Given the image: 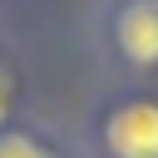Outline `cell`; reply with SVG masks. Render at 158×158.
<instances>
[{"mask_svg": "<svg viewBox=\"0 0 158 158\" xmlns=\"http://www.w3.org/2000/svg\"><path fill=\"white\" fill-rule=\"evenodd\" d=\"M0 158H59V153L44 148V143H35L30 133H5L0 138Z\"/></svg>", "mask_w": 158, "mask_h": 158, "instance_id": "cell-3", "label": "cell"}, {"mask_svg": "<svg viewBox=\"0 0 158 158\" xmlns=\"http://www.w3.org/2000/svg\"><path fill=\"white\" fill-rule=\"evenodd\" d=\"M114 158H158V104H123L104 123Z\"/></svg>", "mask_w": 158, "mask_h": 158, "instance_id": "cell-1", "label": "cell"}, {"mask_svg": "<svg viewBox=\"0 0 158 158\" xmlns=\"http://www.w3.org/2000/svg\"><path fill=\"white\" fill-rule=\"evenodd\" d=\"M114 40L133 64H158V0H128L114 15Z\"/></svg>", "mask_w": 158, "mask_h": 158, "instance_id": "cell-2", "label": "cell"}, {"mask_svg": "<svg viewBox=\"0 0 158 158\" xmlns=\"http://www.w3.org/2000/svg\"><path fill=\"white\" fill-rule=\"evenodd\" d=\"M5 109H10V84L0 79V123H5Z\"/></svg>", "mask_w": 158, "mask_h": 158, "instance_id": "cell-4", "label": "cell"}]
</instances>
